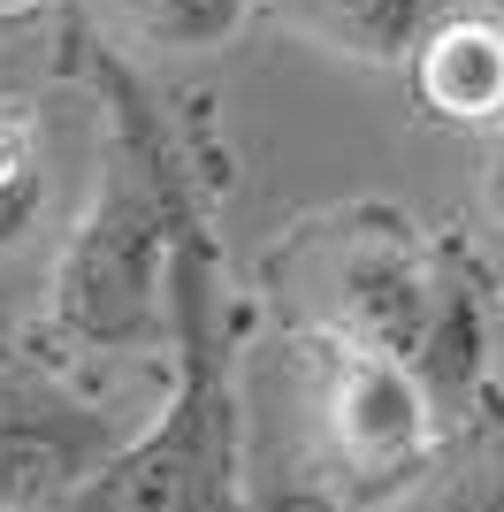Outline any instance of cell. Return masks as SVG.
<instances>
[{
    "instance_id": "6da1fadb",
    "label": "cell",
    "mask_w": 504,
    "mask_h": 512,
    "mask_svg": "<svg viewBox=\"0 0 504 512\" xmlns=\"http://www.w3.org/2000/svg\"><path fill=\"white\" fill-rule=\"evenodd\" d=\"M168 337L176 383L138 444H123L84 490L54 512H237V406L230 352L214 329V245L176 207V260H168Z\"/></svg>"
},
{
    "instance_id": "7a4b0ae2",
    "label": "cell",
    "mask_w": 504,
    "mask_h": 512,
    "mask_svg": "<svg viewBox=\"0 0 504 512\" xmlns=\"http://www.w3.org/2000/svg\"><path fill=\"white\" fill-rule=\"evenodd\" d=\"M100 77L115 100V138H107L100 192L54 268V321H62V337L92 344V352H130L168 321V260H176L184 184H176V161H168L161 130L146 123L130 77L115 62H100Z\"/></svg>"
},
{
    "instance_id": "3957f363",
    "label": "cell",
    "mask_w": 504,
    "mask_h": 512,
    "mask_svg": "<svg viewBox=\"0 0 504 512\" xmlns=\"http://www.w3.org/2000/svg\"><path fill=\"white\" fill-rule=\"evenodd\" d=\"M314 421H321L329 467L352 490H398L428 467L443 413L428 406V390L405 360L321 337L314 344Z\"/></svg>"
},
{
    "instance_id": "277c9868",
    "label": "cell",
    "mask_w": 504,
    "mask_h": 512,
    "mask_svg": "<svg viewBox=\"0 0 504 512\" xmlns=\"http://www.w3.org/2000/svg\"><path fill=\"white\" fill-rule=\"evenodd\" d=\"M115 451H123L115 413L31 367L0 375V512H54Z\"/></svg>"
},
{
    "instance_id": "5b68a950",
    "label": "cell",
    "mask_w": 504,
    "mask_h": 512,
    "mask_svg": "<svg viewBox=\"0 0 504 512\" xmlns=\"http://www.w3.org/2000/svg\"><path fill=\"white\" fill-rule=\"evenodd\" d=\"M428 306H436V253H420L398 214L382 230H359L329 260V337L344 344H367L413 367Z\"/></svg>"
},
{
    "instance_id": "8992f818",
    "label": "cell",
    "mask_w": 504,
    "mask_h": 512,
    "mask_svg": "<svg viewBox=\"0 0 504 512\" xmlns=\"http://www.w3.org/2000/svg\"><path fill=\"white\" fill-rule=\"evenodd\" d=\"M413 62V92L436 123H504V16L489 8H451L420 31Z\"/></svg>"
},
{
    "instance_id": "52a82bcc",
    "label": "cell",
    "mask_w": 504,
    "mask_h": 512,
    "mask_svg": "<svg viewBox=\"0 0 504 512\" xmlns=\"http://www.w3.org/2000/svg\"><path fill=\"white\" fill-rule=\"evenodd\" d=\"M489 367V291H482V268L459 253H436V306H428V329H420V352H413V375L428 390V406L451 413L474 398Z\"/></svg>"
},
{
    "instance_id": "ba28073f",
    "label": "cell",
    "mask_w": 504,
    "mask_h": 512,
    "mask_svg": "<svg viewBox=\"0 0 504 512\" xmlns=\"http://www.w3.org/2000/svg\"><path fill=\"white\" fill-rule=\"evenodd\" d=\"M268 8L314 46L352 54V62H405L420 31L436 23V0H268Z\"/></svg>"
},
{
    "instance_id": "9c48e42d",
    "label": "cell",
    "mask_w": 504,
    "mask_h": 512,
    "mask_svg": "<svg viewBox=\"0 0 504 512\" xmlns=\"http://www.w3.org/2000/svg\"><path fill=\"white\" fill-rule=\"evenodd\" d=\"M252 8L260 0H123V23L161 54H222L252 23Z\"/></svg>"
},
{
    "instance_id": "30bf717a",
    "label": "cell",
    "mask_w": 504,
    "mask_h": 512,
    "mask_svg": "<svg viewBox=\"0 0 504 512\" xmlns=\"http://www.w3.org/2000/svg\"><path fill=\"white\" fill-rule=\"evenodd\" d=\"M46 214V130L39 115L8 107L0 115V253L23 245Z\"/></svg>"
},
{
    "instance_id": "8fae6325",
    "label": "cell",
    "mask_w": 504,
    "mask_h": 512,
    "mask_svg": "<svg viewBox=\"0 0 504 512\" xmlns=\"http://www.w3.org/2000/svg\"><path fill=\"white\" fill-rule=\"evenodd\" d=\"M413 512H504V459H489V467H466L459 482L428 490Z\"/></svg>"
},
{
    "instance_id": "7c38bea8",
    "label": "cell",
    "mask_w": 504,
    "mask_h": 512,
    "mask_svg": "<svg viewBox=\"0 0 504 512\" xmlns=\"http://www.w3.org/2000/svg\"><path fill=\"white\" fill-rule=\"evenodd\" d=\"M482 207H489V222L504 230V146L482 161Z\"/></svg>"
},
{
    "instance_id": "4fadbf2b",
    "label": "cell",
    "mask_w": 504,
    "mask_h": 512,
    "mask_svg": "<svg viewBox=\"0 0 504 512\" xmlns=\"http://www.w3.org/2000/svg\"><path fill=\"white\" fill-rule=\"evenodd\" d=\"M23 8H39V0H0V16H23Z\"/></svg>"
}]
</instances>
